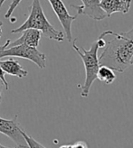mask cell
<instances>
[{
    "label": "cell",
    "instance_id": "cell-4",
    "mask_svg": "<svg viewBox=\"0 0 133 148\" xmlns=\"http://www.w3.org/2000/svg\"><path fill=\"white\" fill-rule=\"evenodd\" d=\"M10 42V40H7L3 45H0V59L5 57H17L23 58L34 62L38 68L44 69L46 65V55L42 51H38L37 48L30 46L16 45L12 47H7Z\"/></svg>",
    "mask_w": 133,
    "mask_h": 148
},
{
    "label": "cell",
    "instance_id": "cell-20",
    "mask_svg": "<svg viewBox=\"0 0 133 148\" xmlns=\"http://www.w3.org/2000/svg\"><path fill=\"white\" fill-rule=\"evenodd\" d=\"M0 148H12V147H7V146H5V145L0 144Z\"/></svg>",
    "mask_w": 133,
    "mask_h": 148
},
{
    "label": "cell",
    "instance_id": "cell-6",
    "mask_svg": "<svg viewBox=\"0 0 133 148\" xmlns=\"http://www.w3.org/2000/svg\"><path fill=\"white\" fill-rule=\"evenodd\" d=\"M48 2L56 14L58 20L60 21L61 25L64 30L66 39L68 42H72V25L73 21L77 18V16H71L62 0H48Z\"/></svg>",
    "mask_w": 133,
    "mask_h": 148
},
{
    "label": "cell",
    "instance_id": "cell-17",
    "mask_svg": "<svg viewBox=\"0 0 133 148\" xmlns=\"http://www.w3.org/2000/svg\"><path fill=\"white\" fill-rule=\"evenodd\" d=\"M59 148H72V145H61Z\"/></svg>",
    "mask_w": 133,
    "mask_h": 148
},
{
    "label": "cell",
    "instance_id": "cell-2",
    "mask_svg": "<svg viewBox=\"0 0 133 148\" xmlns=\"http://www.w3.org/2000/svg\"><path fill=\"white\" fill-rule=\"evenodd\" d=\"M26 29H35L42 33L48 39L54 40L56 42H63L64 40V34L62 31L56 29L50 24L44 14L40 0H32L30 7V13L27 19L25 21L23 25H21L18 28L13 29L12 34L22 33Z\"/></svg>",
    "mask_w": 133,
    "mask_h": 148
},
{
    "label": "cell",
    "instance_id": "cell-13",
    "mask_svg": "<svg viewBox=\"0 0 133 148\" xmlns=\"http://www.w3.org/2000/svg\"><path fill=\"white\" fill-rule=\"evenodd\" d=\"M22 0H12V2L8 7V9H7L6 13L5 14V18L6 19H9L12 16V14L14 13V11L16 10V8L17 7V5L21 3Z\"/></svg>",
    "mask_w": 133,
    "mask_h": 148
},
{
    "label": "cell",
    "instance_id": "cell-19",
    "mask_svg": "<svg viewBox=\"0 0 133 148\" xmlns=\"http://www.w3.org/2000/svg\"><path fill=\"white\" fill-rule=\"evenodd\" d=\"M6 1V0H0V9H1V7H2V5H4V3Z\"/></svg>",
    "mask_w": 133,
    "mask_h": 148
},
{
    "label": "cell",
    "instance_id": "cell-12",
    "mask_svg": "<svg viewBox=\"0 0 133 148\" xmlns=\"http://www.w3.org/2000/svg\"><path fill=\"white\" fill-rule=\"evenodd\" d=\"M22 135H23V136L25 140L28 148H46V147H44L42 144H40L39 142L36 141L35 139H34L31 136H29L24 129L22 130Z\"/></svg>",
    "mask_w": 133,
    "mask_h": 148
},
{
    "label": "cell",
    "instance_id": "cell-22",
    "mask_svg": "<svg viewBox=\"0 0 133 148\" xmlns=\"http://www.w3.org/2000/svg\"><path fill=\"white\" fill-rule=\"evenodd\" d=\"M131 65H133V58H132V60H131Z\"/></svg>",
    "mask_w": 133,
    "mask_h": 148
},
{
    "label": "cell",
    "instance_id": "cell-16",
    "mask_svg": "<svg viewBox=\"0 0 133 148\" xmlns=\"http://www.w3.org/2000/svg\"><path fill=\"white\" fill-rule=\"evenodd\" d=\"M5 90H6L5 85H4V83L2 82V81L0 80V103H1V100H2V95H3V92H4Z\"/></svg>",
    "mask_w": 133,
    "mask_h": 148
},
{
    "label": "cell",
    "instance_id": "cell-9",
    "mask_svg": "<svg viewBox=\"0 0 133 148\" xmlns=\"http://www.w3.org/2000/svg\"><path fill=\"white\" fill-rule=\"evenodd\" d=\"M22 33L23 34H22V35L18 39L14 40L13 42L10 41L7 47L20 45V44L34 47V48L38 47L40 43V40L42 38V33L40 31L35 30V29H26V30H24Z\"/></svg>",
    "mask_w": 133,
    "mask_h": 148
},
{
    "label": "cell",
    "instance_id": "cell-14",
    "mask_svg": "<svg viewBox=\"0 0 133 148\" xmlns=\"http://www.w3.org/2000/svg\"><path fill=\"white\" fill-rule=\"evenodd\" d=\"M5 75H6L5 71L2 70L1 67H0V80H1L2 82L4 83L5 88H6V90H9V86H8V83H7V81H6V79Z\"/></svg>",
    "mask_w": 133,
    "mask_h": 148
},
{
    "label": "cell",
    "instance_id": "cell-8",
    "mask_svg": "<svg viewBox=\"0 0 133 148\" xmlns=\"http://www.w3.org/2000/svg\"><path fill=\"white\" fill-rule=\"evenodd\" d=\"M131 1L132 0H100V5L107 17H110L114 13L128 14L130 9Z\"/></svg>",
    "mask_w": 133,
    "mask_h": 148
},
{
    "label": "cell",
    "instance_id": "cell-18",
    "mask_svg": "<svg viewBox=\"0 0 133 148\" xmlns=\"http://www.w3.org/2000/svg\"><path fill=\"white\" fill-rule=\"evenodd\" d=\"M2 26H3V23L0 21V37H1V34H2Z\"/></svg>",
    "mask_w": 133,
    "mask_h": 148
},
{
    "label": "cell",
    "instance_id": "cell-1",
    "mask_svg": "<svg viewBox=\"0 0 133 148\" xmlns=\"http://www.w3.org/2000/svg\"><path fill=\"white\" fill-rule=\"evenodd\" d=\"M112 40L106 42L99 57L101 66H107L118 72H124L131 65L133 58V27L127 32L112 34Z\"/></svg>",
    "mask_w": 133,
    "mask_h": 148
},
{
    "label": "cell",
    "instance_id": "cell-21",
    "mask_svg": "<svg viewBox=\"0 0 133 148\" xmlns=\"http://www.w3.org/2000/svg\"><path fill=\"white\" fill-rule=\"evenodd\" d=\"M16 148H28V147H16Z\"/></svg>",
    "mask_w": 133,
    "mask_h": 148
},
{
    "label": "cell",
    "instance_id": "cell-10",
    "mask_svg": "<svg viewBox=\"0 0 133 148\" xmlns=\"http://www.w3.org/2000/svg\"><path fill=\"white\" fill-rule=\"evenodd\" d=\"M0 67L5 71V73L8 74V75L16 76L17 78H25L27 76V71H25L21 64L13 59H9V60L1 61L0 60Z\"/></svg>",
    "mask_w": 133,
    "mask_h": 148
},
{
    "label": "cell",
    "instance_id": "cell-3",
    "mask_svg": "<svg viewBox=\"0 0 133 148\" xmlns=\"http://www.w3.org/2000/svg\"><path fill=\"white\" fill-rule=\"evenodd\" d=\"M76 40L73 41L72 48L79 54V56L82 59V61L84 65L85 70V79L83 85L81 87V97L88 98L90 90L94 82V80L97 79V73L100 68L99 57H98V44L97 42H92V46L89 50H85L83 47H79L76 45Z\"/></svg>",
    "mask_w": 133,
    "mask_h": 148
},
{
    "label": "cell",
    "instance_id": "cell-15",
    "mask_svg": "<svg viewBox=\"0 0 133 148\" xmlns=\"http://www.w3.org/2000/svg\"><path fill=\"white\" fill-rule=\"evenodd\" d=\"M72 148H89L87 144L83 141H78L74 144H72Z\"/></svg>",
    "mask_w": 133,
    "mask_h": 148
},
{
    "label": "cell",
    "instance_id": "cell-11",
    "mask_svg": "<svg viewBox=\"0 0 133 148\" xmlns=\"http://www.w3.org/2000/svg\"><path fill=\"white\" fill-rule=\"evenodd\" d=\"M97 79L104 84L110 85L113 83V81L116 79V74L113 70L107 66H100L97 73Z\"/></svg>",
    "mask_w": 133,
    "mask_h": 148
},
{
    "label": "cell",
    "instance_id": "cell-5",
    "mask_svg": "<svg viewBox=\"0 0 133 148\" xmlns=\"http://www.w3.org/2000/svg\"><path fill=\"white\" fill-rule=\"evenodd\" d=\"M17 116H14L13 119H5L0 117V133L9 137L17 145V147H28L22 135L23 127L17 121Z\"/></svg>",
    "mask_w": 133,
    "mask_h": 148
},
{
    "label": "cell",
    "instance_id": "cell-7",
    "mask_svg": "<svg viewBox=\"0 0 133 148\" xmlns=\"http://www.w3.org/2000/svg\"><path fill=\"white\" fill-rule=\"evenodd\" d=\"M82 5L71 6L75 8L77 14H84L95 21H101L107 17L105 12L101 9L100 0H81Z\"/></svg>",
    "mask_w": 133,
    "mask_h": 148
}]
</instances>
